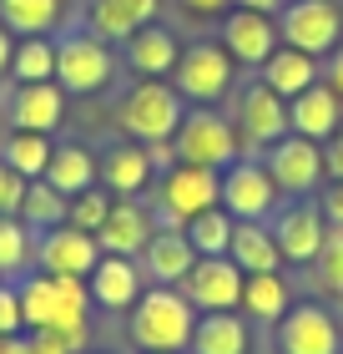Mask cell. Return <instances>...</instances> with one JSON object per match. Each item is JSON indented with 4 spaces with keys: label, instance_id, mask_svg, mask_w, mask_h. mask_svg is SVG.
Returning a JSON list of instances; mask_svg holds the SVG:
<instances>
[{
    "label": "cell",
    "instance_id": "8992f818",
    "mask_svg": "<svg viewBox=\"0 0 343 354\" xmlns=\"http://www.w3.org/2000/svg\"><path fill=\"white\" fill-rule=\"evenodd\" d=\"M233 76H237V61L227 56L222 41H192L182 46V61L172 71V86L182 91V102H197V106H217L227 91H233Z\"/></svg>",
    "mask_w": 343,
    "mask_h": 354
},
{
    "label": "cell",
    "instance_id": "ac0fdd59",
    "mask_svg": "<svg viewBox=\"0 0 343 354\" xmlns=\"http://www.w3.org/2000/svg\"><path fill=\"white\" fill-rule=\"evenodd\" d=\"M6 111H10V127L51 137L56 127L66 122V86L61 82H15Z\"/></svg>",
    "mask_w": 343,
    "mask_h": 354
},
{
    "label": "cell",
    "instance_id": "1f68e13d",
    "mask_svg": "<svg viewBox=\"0 0 343 354\" xmlns=\"http://www.w3.org/2000/svg\"><path fill=\"white\" fill-rule=\"evenodd\" d=\"M10 82H56V36H21L15 41Z\"/></svg>",
    "mask_w": 343,
    "mask_h": 354
},
{
    "label": "cell",
    "instance_id": "74e56055",
    "mask_svg": "<svg viewBox=\"0 0 343 354\" xmlns=\"http://www.w3.org/2000/svg\"><path fill=\"white\" fill-rule=\"evenodd\" d=\"M26 329V314H21V288L15 279L0 283V334H21Z\"/></svg>",
    "mask_w": 343,
    "mask_h": 354
},
{
    "label": "cell",
    "instance_id": "7dc6e473",
    "mask_svg": "<svg viewBox=\"0 0 343 354\" xmlns=\"http://www.w3.org/2000/svg\"><path fill=\"white\" fill-rule=\"evenodd\" d=\"M0 283H6V273H0Z\"/></svg>",
    "mask_w": 343,
    "mask_h": 354
},
{
    "label": "cell",
    "instance_id": "ee69618b",
    "mask_svg": "<svg viewBox=\"0 0 343 354\" xmlns=\"http://www.w3.org/2000/svg\"><path fill=\"white\" fill-rule=\"evenodd\" d=\"M0 354H30V334H0Z\"/></svg>",
    "mask_w": 343,
    "mask_h": 354
},
{
    "label": "cell",
    "instance_id": "b9f144b4",
    "mask_svg": "<svg viewBox=\"0 0 343 354\" xmlns=\"http://www.w3.org/2000/svg\"><path fill=\"white\" fill-rule=\"evenodd\" d=\"M323 82H329V86L343 96V46H333V51L323 56Z\"/></svg>",
    "mask_w": 343,
    "mask_h": 354
},
{
    "label": "cell",
    "instance_id": "e575fe53",
    "mask_svg": "<svg viewBox=\"0 0 343 354\" xmlns=\"http://www.w3.org/2000/svg\"><path fill=\"white\" fill-rule=\"evenodd\" d=\"M308 268H313V283L323 288V294L343 304V228H329V238H323V248H318V259L308 263Z\"/></svg>",
    "mask_w": 343,
    "mask_h": 354
},
{
    "label": "cell",
    "instance_id": "8fae6325",
    "mask_svg": "<svg viewBox=\"0 0 343 354\" xmlns=\"http://www.w3.org/2000/svg\"><path fill=\"white\" fill-rule=\"evenodd\" d=\"M268 228H273V238H277V253H283V263L308 268V263L318 259L323 238H329V218H323L318 198H288V203L268 218Z\"/></svg>",
    "mask_w": 343,
    "mask_h": 354
},
{
    "label": "cell",
    "instance_id": "f546056e",
    "mask_svg": "<svg viewBox=\"0 0 343 354\" xmlns=\"http://www.w3.org/2000/svg\"><path fill=\"white\" fill-rule=\"evenodd\" d=\"M71 218V198L66 192H56L46 177H36V183H26V203H21V223L30 233H51V228H61V223Z\"/></svg>",
    "mask_w": 343,
    "mask_h": 354
},
{
    "label": "cell",
    "instance_id": "4dcf8cb0",
    "mask_svg": "<svg viewBox=\"0 0 343 354\" xmlns=\"http://www.w3.org/2000/svg\"><path fill=\"white\" fill-rule=\"evenodd\" d=\"M0 157L26 177V183H36L46 177V162H51V137L46 132H21V127H10L6 137H0Z\"/></svg>",
    "mask_w": 343,
    "mask_h": 354
},
{
    "label": "cell",
    "instance_id": "7402d4cb",
    "mask_svg": "<svg viewBox=\"0 0 343 354\" xmlns=\"http://www.w3.org/2000/svg\"><path fill=\"white\" fill-rule=\"evenodd\" d=\"M288 127H293L298 137L329 142L338 127H343V96H338V91L318 76V82L308 86V91H298V96L288 102Z\"/></svg>",
    "mask_w": 343,
    "mask_h": 354
},
{
    "label": "cell",
    "instance_id": "f35d334b",
    "mask_svg": "<svg viewBox=\"0 0 343 354\" xmlns=\"http://www.w3.org/2000/svg\"><path fill=\"white\" fill-rule=\"evenodd\" d=\"M318 207H323V218H329V228H343V177L338 183L329 177V183L318 187Z\"/></svg>",
    "mask_w": 343,
    "mask_h": 354
},
{
    "label": "cell",
    "instance_id": "4316f807",
    "mask_svg": "<svg viewBox=\"0 0 343 354\" xmlns=\"http://www.w3.org/2000/svg\"><path fill=\"white\" fill-rule=\"evenodd\" d=\"M46 183H51L56 192H66V198L96 187V152H86V142H51Z\"/></svg>",
    "mask_w": 343,
    "mask_h": 354
},
{
    "label": "cell",
    "instance_id": "d6a6232c",
    "mask_svg": "<svg viewBox=\"0 0 343 354\" xmlns=\"http://www.w3.org/2000/svg\"><path fill=\"white\" fill-rule=\"evenodd\" d=\"M233 228H237V218L217 203V207H207V213H197L182 233L192 238L197 259H217V253H227V243H233Z\"/></svg>",
    "mask_w": 343,
    "mask_h": 354
},
{
    "label": "cell",
    "instance_id": "6da1fadb",
    "mask_svg": "<svg viewBox=\"0 0 343 354\" xmlns=\"http://www.w3.org/2000/svg\"><path fill=\"white\" fill-rule=\"evenodd\" d=\"M197 329V309L187 304L182 288L146 283L141 299L126 309V339L137 354H182Z\"/></svg>",
    "mask_w": 343,
    "mask_h": 354
},
{
    "label": "cell",
    "instance_id": "cb8c5ba5",
    "mask_svg": "<svg viewBox=\"0 0 343 354\" xmlns=\"http://www.w3.org/2000/svg\"><path fill=\"white\" fill-rule=\"evenodd\" d=\"M192 354H253V329L242 309L227 314H197V329H192Z\"/></svg>",
    "mask_w": 343,
    "mask_h": 354
},
{
    "label": "cell",
    "instance_id": "f6af8a7d",
    "mask_svg": "<svg viewBox=\"0 0 343 354\" xmlns=\"http://www.w3.org/2000/svg\"><path fill=\"white\" fill-rule=\"evenodd\" d=\"M233 6H242V10H257V15H277L288 6V0H233Z\"/></svg>",
    "mask_w": 343,
    "mask_h": 354
},
{
    "label": "cell",
    "instance_id": "3957f363",
    "mask_svg": "<svg viewBox=\"0 0 343 354\" xmlns=\"http://www.w3.org/2000/svg\"><path fill=\"white\" fill-rule=\"evenodd\" d=\"M157 213V228H187L197 213L222 203V172L212 167H192V162H172L167 172H157L152 192H146Z\"/></svg>",
    "mask_w": 343,
    "mask_h": 354
},
{
    "label": "cell",
    "instance_id": "836d02e7",
    "mask_svg": "<svg viewBox=\"0 0 343 354\" xmlns=\"http://www.w3.org/2000/svg\"><path fill=\"white\" fill-rule=\"evenodd\" d=\"M30 268H36V233L21 218H0V273L21 279Z\"/></svg>",
    "mask_w": 343,
    "mask_h": 354
},
{
    "label": "cell",
    "instance_id": "44dd1931",
    "mask_svg": "<svg viewBox=\"0 0 343 354\" xmlns=\"http://www.w3.org/2000/svg\"><path fill=\"white\" fill-rule=\"evenodd\" d=\"M137 263H141V273H146V283L182 288V279L192 273V263H197V248H192V238H187L182 228H157Z\"/></svg>",
    "mask_w": 343,
    "mask_h": 354
},
{
    "label": "cell",
    "instance_id": "d590c367",
    "mask_svg": "<svg viewBox=\"0 0 343 354\" xmlns=\"http://www.w3.org/2000/svg\"><path fill=\"white\" fill-rule=\"evenodd\" d=\"M111 203H117V198H111V192L101 187V183H96V187H86V192H76V198H71V228H86V233H96V228H101V223H106V213H111Z\"/></svg>",
    "mask_w": 343,
    "mask_h": 354
},
{
    "label": "cell",
    "instance_id": "f1b7e54d",
    "mask_svg": "<svg viewBox=\"0 0 343 354\" xmlns=\"http://www.w3.org/2000/svg\"><path fill=\"white\" fill-rule=\"evenodd\" d=\"M0 21L10 26V36H61L66 0H0Z\"/></svg>",
    "mask_w": 343,
    "mask_h": 354
},
{
    "label": "cell",
    "instance_id": "bcb514c9",
    "mask_svg": "<svg viewBox=\"0 0 343 354\" xmlns=\"http://www.w3.org/2000/svg\"><path fill=\"white\" fill-rule=\"evenodd\" d=\"M10 51H15V41H10V26L0 21V76L10 71Z\"/></svg>",
    "mask_w": 343,
    "mask_h": 354
},
{
    "label": "cell",
    "instance_id": "7bdbcfd3",
    "mask_svg": "<svg viewBox=\"0 0 343 354\" xmlns=\"http://www.w3.org/2000/svg\"><path fill=\"white\" fill-rule=\"evenodd\" d=\"M182 6L192 15H222V10H233V0H182Z\"/></svg>",
    "mask_w": 343,
    "mask_h": 354
},
{
    "label": "cell",
    "instance_id": "52a82bcc",
    "mask_svg": "<svg viewBox=\"0 0 343 354\" xmlns=\"http://www.w3.org/2000/svg\"><path fill=\"white\" fill-rule=\"evenodd\" d=\"M277 36L293 51H308L323 61L333 46H343V6L338 0H288L277 10Z\"/></svg>",
    "mask_w": 343,
    "mask_h": 354
},
{
    "label": "cell",
    "instance_id": "83f0119b",
    "mask_svg": "<svg viewBox=\"0 0 343 354\" xmlns=\"http://www.w3.org/2000/svg\"><path fill=\"white\" fill-rule=\"evenodd\" d=\"M227 259L242 273H277L283 268V253H277V238L268 223H237L233 243H227Z\"/></svg>",
    "mask_w": 343,
    "mask_h": 354
},
{
    "label": "cell",
    "instance_id": "7c38bea8",
    "mask_svg": "<svg viewBox=\"0 0 343 354\" xmlns=\"http://www.w3.org/2000/svg\"><path fill=\"white\" fill-rule=\"evenodd\" d=\"M273 329L277 354H343V324L329 304H293Z\"/></svg>",
    "mask_w": 343,
    "mask_h": 354
},
{
    "label": "cell",
    "instance_id": "5bb4252c",
    "mask_svg": "<svg viewBox=\"0 0 343 354\" xmlns=\"http://www.w3.org/2000/svg\"><path fill=\"white\" fill-rule=\"evenodd\" d=\"M96 183H101L111 198H146L157 183V167L146 157L141 142L121 137V142H106V152L96 157Z\"/></svg>",
    "mask_w": 343,
    "mask_h": 354
},
{
    "label": "cell",
    "instance_id": "603a6c76",
    "mask_svg": "<svg viewBox=\"0 0 343 354\" xmlns=\"http://www.w3.org/2000/svg\"><path fill=\"white\" fill-rule=\"evenodd\" d=\"M121 61L137 76H172L177 61H182V41H177L167 26L152 21V26H141V30H132V36L121 41Z\"/></svg>",
    "mask_w": 343,
    "mask_h": 354
},
{
    "label": "cell",
    "instance_id": "8d00e7d4",
    "mask_svg": "<svg viewBox=\"0 0 343 354\" xmlns=\"http://www.w3.org/2000/svg\"><path fill=\"white\" fill-rule=\"evenodd\" d=\"M21 203H26V177L0 157V218H21Z\"/></svg>",
    "mask_w": 343,
    "mask_h": 354
},
{
    "label": "cell",
    "instance_id": "4fadbf2b",
    "mask_svg": "<svg viewBox=\"0 0 343 354\" xmlns=\"http://www.w3.org/2000/svg\"><path fill=\"white\" fill-rule=\"evenodd\" d=\"M242 273L227 253H217V259H197L192 263V273L182 279V294L197 314H227V309H242Z\"/></svg>",
    "mask_w": 343,
    "mask_h": 354
},
{
    "label": "cell",
    "instance_id": "30bf717a",
    "mask_svg": "<svg viewBox=\"0 0 343 354\" xmlns=\"http://www.w3.org/2000/svg\"><path fill=\"white\" fill-rule=\"evenodd\" d=\"M233 127H237V142H242V152H253V157H263L277 137H288L293 127H288V102L277 96L268 82H248L237 91V111H233Z\"/></svg>",
    "mask_w": 343,
    "mask_h": 354
},
{
    "label": "cell",
    "instance_id": "d6986e66",
    "mask_svg": "<svg viewBox=\"0 0 343 354\" xmlns=\"http://www.w3.org/2000/svg\"><path fill=\"white\" fill-rule=\"evenodd\" d=\"M86 288H91V304H96V309H106V314H126V309H132V304L141 299L146 273H141L137 259L101 253V259H96V268H91V279H86Z\"/></svg>",
    "mask_w": 343,
    "mask_h": 354
},
{
    "label": "cell",
    "instance_id": "277c9868",
    "mask_svg": "<svg viewBox=\"0 0 343 354\" xmlns=\"http://www.w3.org/2000/svg\"><path fill=\"white\" fill-rule=\"evenodd\" d=\"M172 152H177V162L222 172L233 157H242V142H237L233 117H222L217 106H187L172 132Z\"/></svg>",
    "mask_w": 343,
    "mask_h": 354
},
{
    "label": "cell",
    "instance_id": "9c48e42d",
    "mask_svg": "<svg viewBox=\"0 0 343 354\" xmlns=\"http://www.w3.org/2000/svg\"><path fill=\"white\" fill-rule=\"evenodd\" d=\"M263 167L273 172L283 198H318V187L329 183V172H323V142L298 137V132L277 137L263 152Z\"/></svg>",
    "mask_w": 343,
    "mask_h": 354
},
{
    "label": "cell",
    "instance_id": "484cf974",
    "mask_svg": "<svg viewBox=\"0 0 343 354\" xmlns=\"http://www.w3.org/2000/svg\"><path fill=\"white\" fill-rule=\"evenodd\" d=\"M288 309H293V283L283 279V268L277 273H248L242 279V314L253 324H277Z\"/></svg>",
    "mask_w": 343,
    "mask_h": 354
},
{
    "label": "cell",
    "instance_id": "2e32d148",
    "mask_svg": "<svg viewBox=\"0 0 343 354\" xmlns=\"http://www.w3.org/2000/svg\"><path fill=\"white\" fill-rule=\"evenodd\" d=\"M222 46H227V56L237 61V66H263V61L283 46V36H277V15H257V10H242L233 6L222 15Z\"/></svg>",
    "mask_w": 343,
    "mask_h": 354
},
{
    "label": "cell",
    "instance_id": "e0dca14e",
    "mask_svg": "<svg viewBox=\"0 0 343 354\" xmlns=\"http://www.w3.org/2000/svg\"><path fill=\"white\" fill-rule=\"evenodd\" d=\"M152 233H157L152 203L146 198H117L106 223L96 228V243H101V253H117V259H141V248L152 243Z\"/></svg>",
    "mask_w": 343,
    "mask_h": 354
},
{
    "label": "cell",
    "instance_id": "9a60e30c",
    "mask_svg": "<svg viewBox=\"0 0 343 354\" xmlns=\"http://www.w3.org/2000/svg\"><path fill=\"white\" fill-rule=\"evenodd\" d=\"M96 259H101V243H96V233L71 228V223H61V228H51V233H41V238H36V268H41V273L91 279Z\"/></svg>",
    "mask_w": 343,
    "mask_h": 354
},
{
    "label": "cell",
    "instance_id": "ba28073f",
    "mask_svg": "<svg viewBox=\"0 0 343 354\" xmlns=\"http://www.w3.org/2000/svg\"><path fill=\"white\" fill-rule=\"evenodd\" d=\"M277 198H283V192H277L273 172L263 167V157L242 152L222 167V207L237 223H268L277 213Z\"/></svg>",
    "mask_w": 343,
    "mask_h": 354
},
{
    "label": "cell",
    "instance_id": "7a4b0ae2",
    "mask_svg": "<svg viewBox=\"0 0 343 354\" xmlns=\"http://www.w3.org/2000/svg\"><path fill=\"white\" fill-rule=\"evenodd\" d=\"M182 111H187V102L167 76H137V86H126L117 102V132L141 142V147L146 142H172Z\"/></svg>",
    "mask_w": 343,
    "mask_h": 354
},
{
    "label": "cell",
    "instance_id": "ab89813d",
    "mask_svg": "<svg viewBox=\"0 0 343 354\" xmlns=\"http://www.w3.org/2000/svg\"><path fill=\"white\" fill-rule=\"evenodd\" d=\"M323 172H329L333 183L343 177V127H338V132H333L329 142H323Z\"/></svg>",
    "mask_w": 343,
    "mask_h": 354
},
{
    "label": "cell",
    "instance_id": "60d3db41",
    "mask_svg": "<svg viewBox=\"0 0 343 354\" xmlns=\"http://www.w3.org/2000/svg\"><path fill=\"white\" fill-rule=\"evenodd\" d=\"M30 354H71V349H66V339H61V334L36 329V334H30Z\"/></svg>",
    "mask_w": 343,
    "mask_h": 354
},
{
    "label": "cell",
    "instance_id": "5b68a950",
    "mask_svg": "<svg viewBox=\"0 0 343 354\" xmlns=\"http://www.w3.org/2000/svg\"><path fill=\"white\" fill-rule=\"evenodd\" d=\"M111 76H117V51H111L101 36H91L86 26L56 36V82L66 91H76V96L106 91Z\"/></svg>",
    "mask_w": 343,
    "mask_h": 354
},
{
    "label": "cell",
    "instance_id": "ffe728a7",
    "mask_svg": "<svg viewBox=\"0 0 343 354\" xmlns=\"http://www.w3.org/2000/svg\"><path fill=\"white\" fill-rule=\"evenodd\" d=\"M157 15H161V0H86L81 26H86L91 36H101L106 46H121L132 30L152 26Z\"/></svg>",
    "mask_w": 343,
    "mask_h": 354
},
{
    "label": "cell",
    "instance_id": "d4e9b609",
    "mask_svg": "<svg viewBox=\"0 0 343 354\" xmlns=\"http://www.w3.org/2000/svg\"><path fill=\"white\" fill-rule=\"evenodd\" d=\"M323 76V61L308 56V51H293V46H277V51L257 66V82H268L283 102H293L298 91H308Z\"/></svg>",
    "mask_w": 343,
    "mask_h": 354
}]
</instances>
